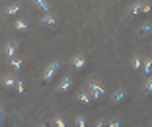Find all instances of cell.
Wrapping results in <instances>:
<instances>
[{"mask_svg":"<svg viewBox=\"0 0 152 127\" xmlns=\"http://www.w3.org/2000/svg\"><path fill=\"white\" fill-rule=\"evenodd\" d=\"M41 23H43V26H49V27H55L57 26V18H55L53 14H43V16H41Z\"/></svg>","mask_w":152,"mask_h":127,"instance_id":"5","label":"cell"},{"mask_svg":"<svg viewBox=\"0 0 152 127\" xmlns=\"http://www.w3.org/2000/svg\"><path fill=\"white\" fill-rule=\"evenodd\" d=\"M16 51H18V43H16V41H8V43H6V55H8L10 59H14Z\"/></svg>","mask_w":152,"mask_h":127,"instance_id":"8","label":"cell"},{"mask_svg":"<svg viewBox=\"0 0 152 127\" xmlns=\"http://www.w3.org/2000/svg\"><path fill=\"white\" fill-rule=\"evenodd\" d=\"M16 90H18L20 94H23V84H22V82H18V86H16Z\"/></svg>","mask_w":152,"mask_h":127,"instance_id":"22","label":"cell"},{"mask_svg":"<svg viewBox=\"0 0 152 127\" xmlns=\"http://www.w3.org/2000/svg\"><path fill=\"white\" fill-rule=\"evenodd\" d=\"M10 65H12V67L16 68V70H22V61L16 59V57H14V59H10Z\"/></svg>","mask_w":152,"mask_h":127,"instance_id":"19","label":"cell"},{"mask_svg":"<svg viewBox=\"0 0 152 127\" xmlns=\"http://www.w3.org/2000/svg\"><path fill=\"white\" fill-rule=\"evenodd\" d=\"M125 90H115V92H113V94H111V100L113 102H115V104H119V102H123V100H125Z\"/></svg>","mask_w":152,"mask_h":127,"instance_id":"10","label":"cell"},{"mask_svg":"<svg viewBox=\"0 0 152 127\" xmlns=\"http://www.w3.org/2000/svg\"><path fill=\"white\" fill-rule=\"evenodd\" d=\"M4 119H6V114H4V109H2V112H0V121L4 123Z\"/></svg>","mask_w":152,"mask_h":127,"instance_id":"25","label":"cell"},{"mask_svg":"<svg viewBox=\"0 0 152 127\" xmlns=\"http://www.w3.org/2000/svg\"><path fill=\"white\" fill-rule=\"evenodd\" d=\"M70 86H72V76L70 74H64L63 80H61V84H58V88H57V92L58 94H66V92L70 90Z\"/></svg>","mask_w":152,"mask_h":127,"instance_id":"3","label":"cell"},{"mask_svg":"<svg viewBox=\"0 0 152 127\" xmlns=\"http://www.w3.org/2000/svg\"><path fill=\"white\" fill-rule=\"evenodd\" d=\"M55 125L57 127H66V123H64L63 117H55Z\"/></svg>","mask_w":152,"mask_h":127,"instance_id":"20","label":"cell"},{"mask_svg":"<svg viewBox=\"0 0 152 127\" xmlns=\"http://www.w3.org/2000/svg\"><path fill=\"white\" fill-rule=\"evenodd\" d=\"M86 123H88V121H86L84 115H78V117L74 119V125H76V127H86Z\"/></svg>","mask_w":152,"mask_h":127,"instance_id":"17","label":"cell"},{"mask_svg":"<svg viewBox=\"0 0 152 127\" xmlns=\"http://www.w3.org/2000/svg\"><path fill=\"white\" fill-rule=\"evenodd\" d=\"M61 68V61H53V63L49 65V67L45 68V74H43V80H41V88H45L47 84L51 82V78L57 74V70Z\"/></svg>","mask_w":152,"mask_h":127,"instance_id":"1","label":"cell"},{"mask_svg":"<svg viewBox=\"0 0 152 127\" xmlns=\"http://www.w3.org/2000/svg\"><path fill=\"white\" fill-rule=\"evenodd\" d=\"M20 10H22V6H20V4H12L8 10H6V16H16Z\"/></svg>","mask_w":152,"mask_h":127,"instance_id":"16","label":"cell"},{"mask_svg":"<svg viewBox=\"0 0 152 127\" xmlns=\"http://www.w3.org/2000/svg\"><path fill=\"white\" fill-rule=\"evenodd\" d=\"M14 27H16L18 32H27L29 23H27V22H23V20H16V22H14Z\"/></svg>","mask_w":152,"mask_h":127,"instance_id":"13","label":"cell"},{"mask_svg":"<svg viewBox=\"0 0 152 127\" xmlns=\"http://www.w3.org/2000/svg\"><path fill=\"white\" fill-rule=\"evenodd\" d=\"M144 76H152V59H146L144 61Z\"/></svg>","mask_w":152,"mask_h":127,"instance_id":"15","label":"cell"},{"mask_svg":"<svg viewBox=\"0 0 152 127\" xmlns=\"http://www.w3.org/2000/svg\"><path fill=\"white\" fill-rule=\"evenodd\" d=\"M142 10H144V4H142V2H137V4L131 6V16H140Z\"/></svg>","mask_w":152,"mask_h":127,"instance_id":"9","label":"cell"},{"mask_svg":"<svg viewBox=\"0 0 152 127\" xmlns=\"http://www.w3.org/2000/svg\"><path fill=\"white\" fill-rule=\"evenodd\" d=\"M33 4H35L37 8H41L45 14H49V4H47V0H33Z\"/></svg>","mask_w":152,"mask_h":127,"instance_id":"14","label":"cell"},{"mask_svg":"<svg viewBox=\"0 0 152 127\" xmlns=\"http://www.w3.org/2000/svg\"><path fill=\"white\" fill-rule=\"evenodd\" d=\"M150 10H152L150 6H148V4H144V10H142V14H148V12H150Z\"/></svg>","mask_w":152,"mask_h":127,"instance_id":"24","label":"cell"},{"mask_svg":"<svg viewBox=\"0 0 152 127\" xmlns=\"http://www.w3.org/2000/svg\"><path fill=\"white\" fill-rule=\"evenodd\" d=\"M78 100H80L82 104L90 106V104H92V102H94V96L90 94V92H86V90H80V92H78Z\"/></svg>","mask_w":152,"mask_h":127,"instance_id":"6","label":"cell"},{"mask_svg":"<svg viewBox=\"0 0 152 127\" xmlns=\"http://www.w3.org/2000/svg\"><path fill=\"white\" fill-rule=\"evenodd\" d=\"M96 127H107V123H103L102 119H98V121H96Z\"/></svg>","mask_w":152,"mask_h":127,"instance_id":"23","label":"cell"},{"mask_svg":"<svg viewBox=\"0 0 152 127\" xmlns=\"http://www.w3.org/2000/svg\"><path fill=\"white\" fill-rule=\"evenodd\" d=\"M88 88H90V94L94 96V100H99V98H103V96L107 94V92H105V88H103L102 84H98L96 80H90Z\"/></svg>","mask_w":152,"mask_h":127,"instance_id":"2","label":"cell"},{"mask_svg":"<svg viewBox=\"0 0 152 127\" xmlns=\"http://www.w3.org/2000/svg\"><path fill=\"white\" fill-rule=\"evenodd\" d=\"M2 84H4L6 88H16L18 86V80H16V76H12V74H4V76H2Z\"/></svg>","mask_w":152,"mask_h":127,"instance_id":"7","label":"cell"},{"mask_svg":"<svg viewBox=\"0 0 152 127\" xmlns=\"http://www.w3.org/2000/svg\"><path fill=\"white\" fill-rule=\"evenodd\" d=\"M144 92L152 96V76H148V78H146V82H144Z\"/></svg>","mask_w":152,"mask_h":127,"instance_id":"18","label":"cell"},{"mask_svg":"<svg viewBox=\"0 0 152 127\" xmlns=\"http://www.w3.org/2000/svg\"><path fill=\"white\" fill-rule=\"evenodd\" d=\"M150 32H152V23H142V26L139 27V35L140 37H146Z\"/></svg>","mask_w":152,"mask_h":127,"instance_id":"12","label":"cell"},{"mask_svg":"<svg viewBox=\"0 0 152 127\" xmlns=\"http://www.w3.org/2000/svg\"><path fill=\"white\" fill-rule=\"evenodd\" d=\"M41 127H49V123H43V125H41Z\"/></svg>","mask_w":152,"mask_h":127,"instance_id":"26","label":"cell"},{"mask_svg":"<svg viewBox=\"0 0 152 127\" xmlns=\"http://www.w3.org/2000/svg\"><path fill=\"white\" fill-rule=\"evenodd\" d=\"M131 65H133V68H134V70H139V68H144V61L140 59L139 55H134V57H133Z\"/></svg>","mask_w":152,"mask_h":127,"instance_id":"11","label":"cell"},{"mask_svg":"<svg viewBox=\"0 0 152 127\" xmlns=\"http://www.w3.org/2000/svg\"><path fill=\"white\" fill-rule=\"evenodd\" d=\"M107 127H121V121H117V119H111V121H107Z\"/></svg>","mask_w":152,"mask_h":127,"instance_id":"21","label":"cell"},{"mask_svg":"<svg viewBox=\"0 0 152 127\" xmlns=\"http://www.w3.org/2000/svg\"><path fill=\"white\" fill-rule=\"evenodd\" d=\"M72 67L82 70V68L86 67V57L84 55H74V57H72Z\"/></svg>","mask_w":152,"mask_h":127,"instance_id":"4","label":"cell"}]
</instances>
